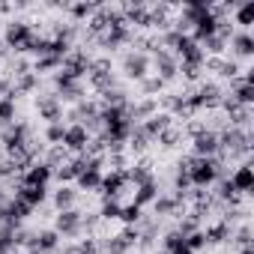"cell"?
Segmentation results:
<instances>
[{
    "instance_id": "cell-1",
    "label": "cell",
    "mask_w": 254,
    "mask_h": 254,
    "mask_svg": "<svg viewBox=\"0 0 254 254\" xmlns=\"http://www.w3.org/2000/svg\"><path fill=\"white\" fill-rule=\"evenodd\" d=\"M186 159V171H189V183L197 191H209L215 186V180L227 177V165L215 162V159H194V156H183Z\"/></svg>"
},
{
    "instance_id": "cell-2",
    "label": "cell",
    "mask_w": 254,
    "mask_h": 254,
    "mask_svg": "<svg viewBox=\"0 0 254 254\" xmlns=\"http://www.w3.org/2000/svg\"><path fill=\"white\" fill-rule=\"evenodd\" d=\"M3 45H6V51H12V54H27V48H30V42L36 39V27H33V21H27V18H12L6 27H3Z\"/></svg>"
},
{
    "instance_id": "cell-3",
    "label": "cell",
    "mask_w": 254,
    "mask_h": 254,
    "mask_svg": "<svg viewBox=\"0 0 254 254\" xmlns=\"http://www.w3.org/2000/svg\"><path fill=\"white\" fill-rule=\"evenodd\" d=\"M150 72L156 78H162L165 84H174L180 78V60L174 57V51H165V48H156L150 54Z\"/></svg>"
},
{
    "instance_id": "cell-4",
    "label": "cell",
    "mask_w": 254,
    "mask_h": 254,
    "mask_svg": "<svg viewBox=\"0 0 254 254\" xmlns=\"http://www.w3.org/2000/svg\"><path fill=\"white\" fill-rule=\"evenodd\" d=\"M54 230L60 233V239H81L84 236V212L75 206V209H66V212H54Z\"/></svg>"
},
{
    "instance_id": "cell-5",
    "label": "cell",
    "mask_w": 254,
    "mask_h": 254,
    "mask_svg": "<svg viewBox=\"0 0 254 254\" xmlns=\"http://www.w3.org/2000/svg\"><path fill=\"white\" fill-rule=\"evenodd\" d=\"M120 69H123L126 81L141 84V81L150 75V54H141V51H126V54H123V60H120Z\"/></svg>"
},
{
    "instance_id": "cell-6",
    "label": "cell",
    "mask_w": 254,
    "mask_h": 254,
    "mask_svg": "<svg viewBox=\"0 0 254 254\" xmlns=\"http://www.w3.org/2000/svg\"><path fill=\"white\" fill-rule=\"evenodd\" d=\"M189 156H194V159H215L218 156V135L200 126V132H194L189 138Z\"/></svg>"
},
{
    "instance_id": "cell-7",
    "label": "cell",
    "mask_w": 254,
    "mask_h": 254,
    "mask_svg": "<svg viewBox=\"0 0 254 254\" xmlns=\"http://www.w3.org/2000/svg\"><path fill=\"white\" fill-rule=\"evenodd\" d=\"M36 111H39V120L48 126V123H63V102L57 99V93L54 90H48V93H39L36 96Z\"/></svg>"
},
{
    "instance_id": "cell-8",
    "label": "cell",
    "mask_w": 254,
    "mask_h": 254,
    "mask_svg": "<svg viewBox=\"0 0 254 254\" xmlns=\"http://www.w3.org/2000/svg\"><path fill=\"white\" fill-rule=\"evenodd\" d=\"M87 144H90V132L84 129L81 123L66 126V135H63V144H60V147H66L69 156H81V153L87 150Z\"/></svg>"
},
{
    "instance_id": "cell-9",
    "label": "cell",
    "mask_w": 254,
    "mask_h": 254,
    "mask_svg": "<svg viewBox=\"0 0 254 254\" xmlns=\"http://www.w3.org/2000/svg\"><path fill=\"white\" fill-rule=\"evenodd\" d=\"M227 180H230V186H233V191H236L239 197L251 194V189H254V168H251V162H239V165L227 174Z\"/></svg>"
},
{
    "instance_id": "cell-10",
    "label": "cell",
    "mask_w": 254,
    "mask_h": 254,
    "mask_svg": "<svg viewBox=\"0 0 254 254\" xmlns=\"http://www.w3.org/2000/svg\"><path fill=\"white\" fill-rule=\"evenodd\" d=\"M57 251H60V233L54 227L36 230L33 242L27 245V254H57Z\"/></svg>"
},
{
    "instance_id": "cell-11",
    "label": "cell",
    "mask_w": 254,
    "mask_h": 254,
    "mask_svg": "<svg viewBox=\"0 0 254 254\" xmlns=\"http://www.w3.org/2000/svg\"><path fill=\"white\" fill-rule=\"evenodd\" d=\"M227 48H230L227 57H233L236 63H239V60H251V57H254V33H248V30H236V33L230 36Z\"/></svg>"
},
{
    "instance_id": "cell-12",
    "label": "cell",
    "mask_w": 254,
    "mask_h": 254,
    "mask_svg": "<svg viewBox=\"0 0 254 254\" xmlns=\"http://www.w3.org/2000/svg\"><path fill=\"white\" fill-rule=\"evenodd\" d=\"M48 194H51V191H48L45 186H21V183H18V186L12 189V194H9V197L24 200V203L36 212L39 206H45V203H48Z\"/></svg>"
},
{
    "instance_id": "cell-13",
    "label": "cell",
    "mask_w": 254,
    "mask_h": 254,
    "mask_svg": "<svg viewBox=\"0 0 254 254\" xmlns=\"http://www.w3.org/2000/svg\"><path fill=\"white\" fill-rule=\"evenodd\" d=\"M54 212H66V209H75L78 206V189L75 186H57L51 194H48Z\"/></svg>"
},
{
    "instance_id": "cell-14",
    "label": "cell",
    "mask_w": 254,
    "mask_h": 254,
    "mask_svg": "<svg viewBox=\"0 0 254 254\" xmlns=\"http://www.w3.org/2000/svg\"><path fill=\"white\" fill-rule=\"evenodd\" d=\"M224 96L233 99V102L242 105V108H251V105H254V84L242 81V75H239L236 81H230V87L224 90Z\"/></svg>"
},
{
    "instance_id": "cell-15",
    "label": "cell",
    "mask_w": 254,
    "mask_h": 254,
    "mask_svg": "<svg viewBox=\"0 0 254 254\" xmlns=\"http://www.w3.org/2000/svg\"><path fill=\"white\" fill-rule=\"evenodd\" d=\"M54 180V171L39 159V162H33L27 171H24V177H21V186H45L48 189V183Z\"/></svg>"
},
{
    "instance_id": "cell-16",
    "label": "cell",
    "mask_w": 254,
    "mask_h": 254,
    "mask_svg": "<svg viewBox=\"0 0 254 254\" xmlns=\"http://www.w3.org/2000/svg\"><path fill=\"white\" fill-rule=\"evenodd\" d=\"M162 194V186H159V177L156 180H150V183H144V186H138L135 189V194H132V203L135 206H141V209H147V206H153L156 203V197Z\"/></svg>"
},
{
    "instance_id": "cell-17",
    "label": "cell",
    "mask_w": 254,
    "mask_h": 254,
    "mask_svg": "<svg viewBox=\"0 0 254 254\" xmlns=\"http://www.w3.org/2000/svg\"><path fill=\"white\" fill-rule=\"evenodd\" d=\"M230 21H233L236 30H248L251 33V27H254V0H239L233 15H230Z\"/></svg>"
},
{
    "instance_id": "cell-18",
    "label": "cell",
    "mask_w": 254,
    "mask_h": 254,
    "mask_svg": "<svg viewBox=\"0 0 254 254\" xmlns=\"http://www.w3.org/2000/svg\"><path fill=\"white\" fill-rule=\"evenodd\" d=\"M102 174H105V171H81V174H78V180H75V189H78V194H81V191H84V194H90V191H99Z\"/></svg>"
},
{
    "instance_id": "cell-19",
    "label": "cell",
    "mask_w": 254,
    "mask_h": 254,
    "mask_svg": "<svg viewBox=\"0 0 254 254\" xmlns=\"http://www.w3.org/2000/svg\"><path fill=\"white\" fill-rule=\"evenodd\" d=\"M63 135H66V123H48L42 129V141L48 147H60L63 144Z\"/></svg>"
},
{
    "instance_id": "cell-20",
    "label": "cell",
    "mask_w": 254,
    "mask_h": 254,
    "mask_svg": "<svg viewBox=\"0 0 254 254\" xmlns=\"http://www.w3.org/2000/svg\"><path fill=\"white\" fill-rule=\"evenodd\" d=\"M200 48H203V54L206 57H227V39L224 36H209L206 42H200Z\"/></svg>"
},
{
    "instance_id": "cell-21",
    "label": "cell",
    "mask_w": 254,
    "mask_h": 254,
    "mask_svg": "<svg viewBox=\"0 0 254 254\" xmlns=\"http://www.w3.org/2000/svg\"><path fill=\"white\" fill-rule=\"evenodd\" d=\"M141 218H144V209L135 206V203H126L123 212H120V224H123V227H138Z\"/></svg>"
},
{
    "instance_id": "cell-22",
    "label": "cell",
    "mask_w": 254,
    "mask_h": 254,
    "mask_svg": "<svg viewBox=\"0 0 254 254\" xmlns=\"http://www.w3.org/2000/svg\"><path fill=\"white\" fill-rule=\"evenodd\" d=\"M15 117H18V105H15V99H0V129L12 126Z\"/></svg>"
},
{
    "instance_id": "cell-23",
    "label": "cell",
    "mask_w": 254,
    "mask_h": 254,
    "mask_svg": "<svg viewBox=\"0 0 254 254\" xmlns=\"http://www.w3.org/2000/svg\"><path fill=\"white\" fill-rule=\"evenodd\" d=\"M120 212H123V203L120 200H102V206H99V218L102 221H120Z\"/></svg>"
},
{
    "instance_id": "cell-24",
    "label": "cell",
    "mask_w": 254,
    "mask_h": 254,
    "mask_svg": "<svg viewBox=\"0 0 254 254\" xmlns=\"http://www.w3.org/2000/svg\"><path fill=\"white\" fill-rule=\"evenodd\" d=\"M183 242H186V236H180L174 227H168V230L162 233V251H165V254H168V251H174V248H180Z\"/></svg>"
},
{
    "instance_id": "cell-25",
    "label": "cell",
    "mask_w": 254,
    "mask_h": 254,
    "mask_svg": "<svg viewBox=\"0 0 254 254\" xmlns=\"http://www.w3.org/2000/svg\"><path fill=\"white\" fill-rule=\"evenodd\" d=\"M186 245H189V251H191V254H200V251L206 248V236H203V230L189 233V236H186Z\"/></svg>"
},
{
    "instance_id": "cell-26",
    "label": "cell",
    "mask_w": 254,
    "mask_h": 254,
    "mask_svg": "<svg viewBox=\"0 0 254 254\" xmlns=\"http://www.w3.org/2000/svg\"><path fill=\"white\" fill-rule=\"evenodd\" d=\"M9 9H12L9 3H0V12H9Z\"/></svg>"
}]
</instances>
